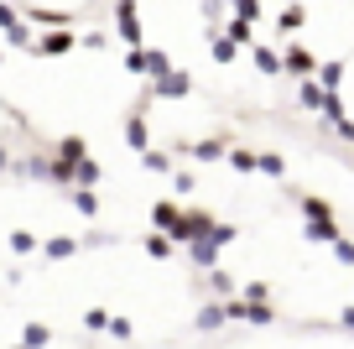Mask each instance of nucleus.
Listing matches in <instances>:
<instances>
[{
  "mask_svg": "<svg viewBox=\"0 0 354 349\" xmlns=\"http://www.w3.org/2000/svg\"><path fill=\"white\" fill-rule=\"evenodd\" d=\"M230 318H240V323H255V328H266V323H277V307L271 303H255V297H230Z\"/></svg>",
  "mask_w": 354,
  "mask_h": 349,
  "instance_id": "nucleus-1",
  "label": "nucleus"
},
{
  "mask_svg": "<svg viewBox=\"0 0 354 349\" xmlns=\"http://www.w3.org/2000/svg\"><path fill=\"white\" fill-rule=\"evenodd\" d=\"M151 224L167 229V235H172V240H183V245L193 240V235H188V214H183L177 204H156V208H151Z\"/></svg>",
  "mask_w": 354,
  "mask_h": 349,
  "instance_id": "nucleus-2",
  "label": "nucleus"
},
{
  "mask_svg": "<svg viewBox=\"0 0 354 349\" xmlns=\"http://www.w3.org/2000/svg\"><path fill=\"white\" fill-rule=\"evenodd\" d=\"M115 21H120V37L131 47H141V21H136V0H120L115 6Z\"/></svg>",
  "mask_w": 354,
  "mask_h": 349,
  "instance_id": "nucleus-3",
  "label": "nucleus"
},
{
  "mask_svg": "<svg viewBox=\"0 0 354 349\" xmlns=\"http://www.w3.org/2000/svg\"><path fill=\"white\" fill-rule=\"evenodd\" d=\"M193 323H198V334H214L219 323H230V303H203Z\"/></svg>",
  "mask_w": 354,
  "mask_h": 349,
  "instance_id": "nucleus-4",
  "label": "nucleus"
},
{
  "mask_svg": "<svg viewBox=\"0 0 354 349\" xmlns=\"http://www.w3.org/2000/svg\"><path fill=\"white\" fill-rule=\"evenodd\" d=\"M308 240L313 245H333L339 240V219H308Z\"/></svg>",
  "mask_w": 354,
  "mask_h": 349,
  "instance_id": "nucleus-5",
  "label": "nucleus"
},
{
  "mask_svg": "<svg viewBox=\"0 0 354 349\" xmlns=\"http://www.w3.org/2000/svg\"><path fill=\"white\" fill-rule=\"evenodd\" d=\"M156 89H162V94H172V99H183V94H188V73H172V68H167V73L156 78Z\"/></svg>",
  "mask_w": 354,
  "mask_h": 349,
  "instance_id": "nucleus-6",
  "label": "nucleus"
},
{
  "mask_svg": "<svg viewBox=\"0 0 354 349\" xmlns=\"http://www.w3.org/2000/svg\"><path fill=\"white\" fill-rule=\"evenodd\" d=\"M125 136H131L136 152H151V136H146V120H141V115H131V120H125Z\"/></svg>",
  "mask_w": 354,
  "mask_h": 349,
  "instance_id": "nucleus-7",
  "label": "nucleus"
},
{
  "mask_svg": "<svg viewBox=\"0 0 354 349\" xmlns=\"http://www.w3.org/2000/svg\"><path fill=\"white\" fill-rule=\"evenodd\" d=\"M73 251H78V240H68V235H57V240H47V245H42L47 261H68Z\"/></svg>",
  "mask_w": 354,
  "mask_h": 349,
  "instance_id": "nucleus-8",
  "label": "nucleus"
},
{
  "mask_svg": "<svg viewBox=\"0 0 354 349\" xmlns=\"http://www.w3.org/2000/svg\"><path fill=\"white\" fill-rule=\"evenodd\" d=\"M32 47H42L47 57H57V53H68V47H73V37H68V32H53V37H42V42H32Z\"/></svg>",
  "mask_w": 354,
  "mask_h": 349,
  "instance_id": "nucleus-9",
  "label": "nucleus"
},
{
  "mask_svg": "<svg viewBox=\"0 0 354 349\" xmlns=\"http://www.w3.org/2000/svg\"><path fill=\"white\" fill-rule=\"evenodd\" d=\"M47 339H53V328H47V323H26L21 328V344H32V349H47Z\"/></svg>",
  "mask_w": 354,
  "mask_h": 349,
  "instance_id": "nucleus-10",
  "label": "nucleus"
},
{
  "mask_svg": "<svg viewBox=\"0 0 354 349\" xmlns=\"http://www.w3.org/2000/svg\"><path fill=\"white\" fill-rule=\"evenodd\" d=\"M172 235H146V256H156V261H167V256H172Z\"/></svg>",
  "mask_w": 354,
  "mask_h": 349,
  "instance_id": "nucleus-11",
  "label": "nucleus"
},
{
  "mask_svg": "<svg viewBox=\"0 0 354 349\" xmlns=\"http://www.w3.org/2000/svg\"><path fill=\"white\" fill-rule=\"evenodd\" d=\"M193 261H198V266H214V261H219V245H214L209 235H203V240H193Z\"/></svg>",
  "mask_w": 354,
  "mask_h": 349,
  "instance_id": "nucleus-12",
  "label": "nucleus"
},
{
  "mask_svg": "<svg viewBox=\"0 0 354 349\" xmlns=\"http://www.w3.org/2000/svg\"><path fill=\"white\" fill-rule=\"evenodd\" d=\"M287 68L308 78V73H313V53H308V47H292V53H287Z\"/></svg>",
  "mask_w": 354,
  "mask_h": 349,
  "instance_id": "nucleus-13",
  "label": "nucleus"
},
{
  "mask_svg": "<svg viewBox=\"0 0 354 349\" xmlns=\"http://www.w3.org/2000/svg\"><path fill=\"white\" fill-rule=\"evenodd\" d=\"M73 208H78V214H100V198H94L84 183H78V188H73Z\"/></svg>",
  "mask_w": 354,
  "mask_h": 349,
  "instance_id": "nucleus-14",
  "label": "nucleus"
},
{
  "mask_svg": "<svg viewBox=\"0 0 354 349\" xmlns=\"http://www.w3.org/2000/svg\"><path fill=\"white\" fill-rule=\"evenodd\" d=\"M188 156H198V162H219L224 146H219V141H198V146H188Z\"/></svg>",
  "mask_w": 354,
  "mask_h": 349,
  "instance_id": "nucleus-15",
  "label": "nucleus"
},
{
  "mask_svg": "<svg viewBox=\"0 0 354 349\" xmlns=\"http://www.w3.org/2000/svg\"><path fill=\"white\" fill-rule=\"evenodd\" d=\"M26 21H37V26H68L73 16H68V11H32Z\"/></svg>",
  "mask_w": 354,
  "mask_h": 349,
  "instance_id": "nucleus-16",
  "label": "nucleus"
},
{
  "mask_svg": "<svg viewBox=\"0 0 354 349\" xmlns=\"http://www.w3.org/2000/svg\"><path fill=\"white\" fill-rule=\"evenodd\" d=\"M11 251L16 256H32L37 251V235H32V229H16V235H11Z\"/></svg>",
  "mask_w": 354,
  "mask_h": 349,
  "instance_id": "nucleus-17",
  "label": "nucleus"
},
{
  "mask_svg": "<svg viewBox=\"0 0 354 349\" xmlns=\"http://www.w3.org/2000/svg\"><path fill=\"white\" fill-rule=\"evenodd\" d=\"M230 162L240 167V172H255V167H261V156H255V152H245V146H234V152H230Z\"/></svg>",
  "mask_w": 354,
  "mask_h": 349,
  "instance_id": "nucleus-18",
  "label": "nucleus"
},
{
  "mask_svg": "<svg viewBox=\"0 0 354 349\" xmlns=\"http://www.w3.org/2000/svg\"><path fill=\"white\" fill-rule=\"evenodd\" d=\"M302 214H308V219H333V208L323 204V198H313V193H308V198H302Z\"/></svg>",
  "mask_w": 354,
  "mask_h": 349,
  "instance_id": "nucleus-19",
  "label": "nucleus"
},
{
  "mask_svg": "<svg viewBox=\"0 0 354 349\" xmlns=\"http://www.w3.org/2000/svg\"><path fill=\"white\" fill-rule=\"evenodd\" d=\"M318 84H323V89H339V84H344V63H328V68H318Z\"/></svg>",
  "mask_w": 354,
  "mask_h": 349,
  "instance_id": "nucleus-20",
  "label": "nucleus"
},
{
  "mask_svg": "<svg viewBox=\"0 0 354 349\" xmlns=\"http://www.w3.org/2000/svg\"><path fill=\"white\" fill-rule=\"evenodd\" d=\"M255 68H261V73H281V57L266 53V47H255Z\"/></svg>",
  "mask_w": 354,
  "mask_h": 349,
  "instance_id": "nucleus-21",
  "label": "nucleus"
},
{
  "mask_svg": "<svg viewBox=\"0 0 354 349\" xmlns=\"http://www.w3.org/2000/svg\"><path fill=\"white\" fill-rule=\"evenodd\" d=\"M141 162L151 167V172H172V156L167 152H141Z\"/></svg>",
  "mask_w": 354,
  "mask_h": 349,
  "instance_id": "nucleus-22",
  "label": "nucleus"
},
{
  "mask_svg": "<svg viewBox=\"0 0 354 349\" xmlns=\"http://www.w3.org/2000/svg\"><path fill=\"white\" fill-rule=\"evenodd\" d=\"M84 328H110V307H88V313H84Z\"/></svg>",
  "mask_w": 354,
  "mask_h": 349,
  "instance_id": "nucleus-23",
  "label": "nucleus"
},
{
  "mask_svg": "<svg viewBox=\"0 0 354 349\" xmlns=\"http://www.w3.org/2000/svg\"><path fill=\"white\" fill-rule=\"evenodd\" d=\"M261 172H266V177H281V172H287V162H281L277 152H266V156H261Z\"/></svg>",
  "mask_w": 354,
  "mask_h": 349,
  "instance_id": "nucleus-24",
  "label": "nucleus"
},
{
  "mask_svg": "<svg viewBox=\"0 0 354 349\" xmlns=\"http://www.w3.org/2000/svg\"><path fill=\"white\" fill-rule=\"evenodd\" d=\"M281 32H297V26H302V6H287V11H281Z\"/></svg>",
  "mask_w": 354,
  "mask_h": 349,
  "instance_id": "nucleus-25",
  "label": "nucleus"
},
{
  "mask_svg": "<svg viewBox=\"0 0 354 349\" xmlns=\"http://www.w3.org/2000/svg\"><path fill=\"white\" fill-rule=\"evenodd\" d=\"M63 162H84V141H78V136H68V141H63Z\"/></svg>",
  "mask_w": 354,
  "mask_h": 349,
  "instance_id": "nucleus-26",
  "label": "nucleus"
},
{
  "mask_svg": "<svg viewBox=\"0 0 354 349\" xmlns=\"http://www.w3.org/2000/svg\"><path fill=\"white\" fill-rule=\"evenodd\" d=\"M78 183H84V188H94V183H100V167L88 162V156H84V162H78Z\"/></svg>",
  "mask_w": 354,
  "mask_h": 349,
  "instance_id": "nucleus-27",
  "label": "nucleus"
},
{
  "mask_svg": "<svg viewBox=\"0 0 354 349\" xmlns=\"http://www.w3.org/2000/svg\"><path fill=\"white\" fill-rule=\"evenodd\" d=\"M209 240H214V245H219V251H224V245L234 240V224H214V229H209Z\"/></svg>",
  "mask_w": 354,
  "mask_h": 349,
  "instance_id": "nucleus-28",
  "label": "nucleus"
},
{
  "mask_svg": "<svg viewBox=\"0 0 354 349\" xmlns=\"http://www.w3.org/2000/svg\"><path fill=\"white\" fill-rule=\"evenodd\" d=\"M333 256H339L344 266H354V240H344V235H339V240H333Z\"/></svg>",
  "mask_w": 354,
  "mask_h": 349,
  "instance_id": "nucleus-29",
  "label": "nucleus"
},
{
  "mask_svg": "<svg viewBox=\"0 0 354 349\" xmlns=\"http://www.w3.org/2000/svg\"><path fill=\"white\" fill-rule=\"evenodd\" d=\"M214 57H219V63H230V57H234V42H230V37H214Z\"/></svg>",
  "mask_w": 354,
  "mask_h": 349,
  "instance_id": "nucleus-30",
  "label": "nucleus"
},
{
  "mask_svg": "<svg viewBox=\"0 0 354 349\" xmlns=\"http://www.w3.org/2000/svg\"><path fill=\"white\" fill-rule=\"evenodd\" d=\"M214 292H219L224 303H230V297H234V282H230V276H224V271H214Z\"/></svg>",
  "mask_w": 354,
  "mask_h": 349,
  "instance_id": "nucleus-31",
  "label": "nucleus"
},
{
  "mask_svg": "<svg viewBox=\"0 0 354 349\" xmlns=\"http://www.w3.org/2000/svg\"><path fill=\"white\" fill-rule=\"evenodd\" d=\"M104 334H115V339H131V318H110V328Z\"/></svg>",
  "mask_w": 354,
  "mask_h": 349,
  "instance_id": "nucleus-32",
  "label": "nucleus"
},
{
  "mask_svg": "<svg viewBox=\"0 0 354 349\" xmlns=\"http://www.w3.org/2000/svg\"><path fill=\"white\" fill-rule=\"evenodd\" d=\"M339 323H344V328H354V307H344V313H339Z\"/></svg>",
  "mask_w": 354,
  "mask_h": 349,
  "instance_id": "nucleus-33",
  "label": "nucleus"
},
{
  "mask_svg": "<svg viewBox=\"0 0 354 349\" xmlns=\"http://www.w3.org/2000/svg\"><path fill=\"white\" fill-rule=\"evenodd\" d=\"M11 349H32V344H11Z\"/></svg>",
  "mask_w": 354,
  "mask_h": 349,
  "instance_id": "nucleus-34",
  "label": "nucleus"
},
{
  "mask_svg": "<svg viewBox=\"0 0 354 349\" xmlns=\"http://www.w3.org/2000/svg\"><path fill=\"white\" fill-rule=\"evenodd\" d=\"M0 167H6V152H0Z\"/></svg>",
  "mask_w": 354,
  "mask_h": 349,
  "instance_id": "nucleus-35",
  "label": "nucleus"
}]
</instances>
